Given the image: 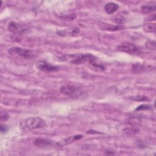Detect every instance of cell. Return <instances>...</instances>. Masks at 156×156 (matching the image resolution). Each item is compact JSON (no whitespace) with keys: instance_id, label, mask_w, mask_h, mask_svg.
Wrapping results in <instances>:
<instances>
[{"instance_id":"1","label":"cell","mask_w":156,"mask_h":156,"mask_svg":"<svg viewBox=\"0 0 156 156\" xmlns=\"http://www.w3.org/2000/svg\"><path fill=\"white\" fill-rule=\"evenodd\" d=\"M63 60L73 64H83L88 63L96 71H104V66L98 61V58L91 54H76L66 55L63 57Z\"/></svg>"},{"instance_id":"2","label":"cell","mask_w":156,"mask_h":156,"mask_svg":"<svg viewBox=\"0 0 156 156\" xmlns=\"http://www.w3.org/2000/svg\"><path fill=\"white\" fill-rule=\"evenodd\" d=\"M46 125L45 121L40 117H29L22 121L20 125L21 131L27 132L43 127Z\"/></svg>"},{"instance_id":"3","label":"cell","mask_w":156,"mask_h":156,"mask_svg":"<svg viewBox=\"0 0 156 156\" xmlns=\"http://www.w3.org/2000/svg\"><path fill=\"white\" fill-rule=\"evenodd\" d=\"M8 52L11 55H17L24 58H30L35 56L34 51L30 49H26L20 47H12L9 49Z\"/></svg>"},{"instance_id":"4","label":"cell","mask_w":156,"mask_h":156,"mask_svg":"<svg viewBox=\"0 0 156 156\" xmlns=\"http://www.w3.org/2000/svg\"><path fill=\"white\" fill-rule=\"evenodd\" d=\"M60 91L63 94L72 98L78 97L82 93L79 87L72 85H64L60 87Z\"/></svg>"},{"instance_id":"5","label":"cell","mask_w":156,"mask_h":156,"mask_svg":"<svg viewBox=\"0 0 156 156\" xmlns=\"http://www.w3.org/2000/svg\"><path fill=\"white\" fill-rule=\"evenodd\" d=\"M117 50L129 54H138L140 52V49L134 44L126 41L121 43L116 48Z\"/></svg>"},{"instance_id":"6","label":"cell","mask_w":156,"mask_h":156,"mask_svg":"<svg viewBox=\"0 0 156 156\" xmlns=\"http://www.w3.org/2000/svg\"><path fill=\"white\" fill-rule=\"evenodd\" d=\"M36 67L38 69L46 73L55 72L59 69L58 66L51 65L44 60L38 61L36 63Z\"/></svg>"},{"instance_id":"7","label":"cell","mask_w":156,"mask_h":156,"mask_svg":"<svg viewBox=\"0 0 156 156\" xmlns=\"http://www.w3.org/2000/svg\"><path fill=\"white\" fill-rule=\"evenodd\" d=\"M34 144L37 147L42 148L49 147L51 146H57V143L46 138H37L35 140Z\"/></svg>"},{"instance_id":"8","label":"cell","mask_w":156,"mask_h":156,"mask_svg":"<svg viewBox=\"0 0 156 156\" xmlns=\"http://www.w3.org/2000/svg\"><path fill=\"white\" fill-rule=\"evenodd\" d=\"M83 135H76L74 136H71L69 137H68L66 138L63 139L62 141H60L59 142L57 143V146H64L68 144H69L74 141H76V140H79L80 139H81L82 138H83Z\"/></svg>"},{"instance_id":"9","label":"cell","mask_w":156,"mask_h":156,"mask_svg":"<svg viewBox=\"0 0 156 156\" xmlns=\"http://www.w3.org/2000/svg\"><path fill=\"white\" fill-rule=\"evenodd\" d=\"M119 8V5L113 2H110L105 4L104 10L107 14L112 15Z\"/></svg>"},{"instance_id":"10","label":"cell","mask_w":156,"mask_h":156,"mask_svg":"<svg viewBox=\"0 0 156 156\" xmlns=\"http://www.w3.org/2000/svg\"><path fill=\"white\" fill-rule=\"evenodd\" d=\"M101 26L102 27H100L101 30H105L109 31H117L124 29V27L121 25H112L110 24L103 23Z\"/></svg>"},{"instance_id":"11","label":"cell","mask_w":156,"mask_h":156,"mask_svg":"<svg viewBox=\"0 0 156 156\" xmlns=\"http://www.w3.org/2000/svg\"><path fill=\"white\" fill-rule=\"evenodd\" d=\"M156 9L155 3H151L147 4H144L141 6V11L144 14H149L152 12H154Z\"/></svg>"},{"instance_id":"12","label":"cell","mask_w":156,"mask_h":156,"mask_svg":"<svg viewBox=\"0 0 156 156\" xmlns=\"http://www.w3.org/2000/svg\"><path fill=\"white\" fill-rule=\"evenodd\" d=\"M143 30L148 33H154L156 30V26L155 23H146L143 26Z\"/></svg>"},{"instance_id":"13","label":"cell","mask_w":156,"mask_h":156,"mask_svg":"<svg viewBox=\"0 0 156 156\" xmlns=\"http://www.w3.org/2000/svg\"><path fill=\"white\" fill-rule=\"evenodd\" d=\"M125 21H126V20H125L124 17L120 15H116V16H114V18L113 19V21L115 22V23L118 24V25L122 24L125 22Z\"/></svg>"},{"instance_id":"14","label":"cell","mask_w":156,"mask_h":156,"mask_svg":"<svg viewBox=\"0 0 156 156\" xmlns=\"http://www.w3.org/2000/svg\"><path fill=\"white\" fill-rule=\"evenodd\" d=\"M19 27H20V26L18 24H16V23L13 22V21L10 22L9 24V26H8L9 30L11 32H18L19 30Z\"/></svg>"},{"instance_id":"15","label":"cell","mask_w":156,"mask_h":156,"mask_svg":"<svg viewBox=\"0 0 156 156\" xmlns=\"http://www.w3.org/2000/svg\"><path fill=\"white\" fill-rule=\"evenodd\" d=\"M145 46L149 50H152V51H155V41L149 40L145 43Z\"/></svg>"},{"instance_id":"16","label":"cell","mask_w":156,"mask_h":156,"mask_svg":"<svg viewBox=\"0 0 156 156\" xmlns=\"http://www.w3.org/2000/svg\"><path fill=\"white\" fill-rule=\"evenodd\" d=\"M152 108V106L148 104H142L139 105L135 108V111H141V110H147Z\"/></svg>"},{"instance_id":"17","label":"cell","mask_w":156,"mask_h":156,"mask_svg":"<svg viewBox=\"0 0 156 156\" xmlns=\"http://www.w3.org/2000/svg\"><path fill=\"white\" fill-rule=\"evenodd\" d=\"M144 67L141 64H135L133 65V71L134 73H140L142 72Z\"/></svg>"},{"instance_id":"18","label":"cell","mask_w":156,"mask_h":156,"mask_svg":"<svg viewBox=\"0 0 156 156\" xmlns=\"http://www.w3.org/2000/svg\"><path fill=\"white\" fill-rule=\"evenodd\" d=\"M9 115L6 112H1V121H5L9 119Z\"/></svg>"},{"instance_id":"19","label":"cell","mask_w":156,"mask_h":156,"mask_svg":"<svg viewBox=\"0 0 156 156\" xmlns=\"http://www.w3.org/2000/svg\"><path fill=\"white\" fill-rule=\"evenodd\" d=\"M134 99L135 101H146L147 100V97H144V96H137L136 98H133Z\"/></svg>"},{"instance_id":"20","label":"cell","mask_w":156,"mask_h":156,"mask_svg":"<svg viewBox=\"0 0 156 156\" xmlns=\"http://www.w3.org/2000/svg\"><path fill=\"white\" fill-rule=\"evenodd\" d=\"M7 130V126H5V125H1V132H2V133H3V132H6Z\"/></svg>"}]
</instances>
